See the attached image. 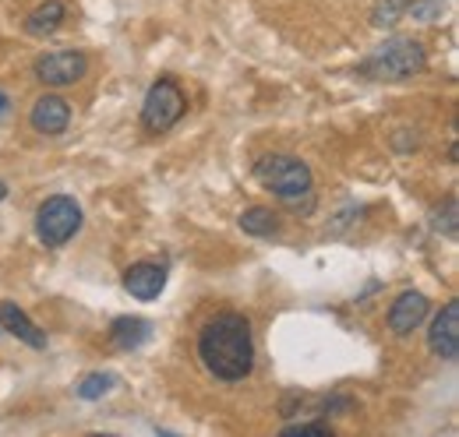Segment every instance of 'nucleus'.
<instances>
[{
  "label": "nucleus",
  "mask_w": 459,
  "mask_h": 437,
  "mask_svg": "<svg viewBox=\"0 0 459 437\" xmlns=\"http://www.w3.org/2000/svg\"><path fill=\"white\" fill-rule=\"evenodd\" d=\"M184 92H180V85L173 81V78H163V81H156L152 89H149V96H145V107H142V124H145V131H152V134H160V131H170L173 124L184 116Z\"/></svg>",
  "instance_id": "39448f33"
},
{
  "label": "nucleus",
  "mask_w": 459,
  "mask_h": 437,
  "mask_svg": "<svg viewBox=\"0 0 459 437\" xmlns=\"http://www.w3.org/2000/svg\"><path fill=\"white\" fill-rule=\"evenodd\" d=\"M110 335H114V342L120 349H138L152 335V328H149V321H142V318H117Z\"/></svg>",
  "instance_id": "ddd939ff"
},
{
  "label": "nucleus",
  "mask_w": 459,
  "mask_h": 437,
  "mask_svg": "<svg viewBox=\"0 0 459 437\" xmlns=\"http://www.w3.org/2000/svg\"><path fill=\"white\" fill-rule=\"evenodd\" d=\"M255 176L273 191V194H280V198H304L307 191H311V169L300 163V159H293V156H262L258 163H255Z\"/></svg>",
  "instance_id": "7ed1b4c3"
},
{
  "label": "nucleus",
  "mask_w": 459,
  "mask_h": 437,
  "mask_svg": "<svg viewBox=\"0 0 459 437\" xmlns=\"http://www.w3.org/2000/svg\"><path fill=\"white\" fill-rule=\"evenodd\" d=\"M78 226H82V209H78V201L67 198V194L47 198V201L39 205V212H36V233H39V240H43L47 247L67 244V240L78 233Z\"/></svg>",
  "instance_id": "20e7f679"
},
{
  "label": "nucleus",
  "mask_w": 459,
  "mask_h": 437,
  "mask_svg": "<svg viewBox=\"0 0 459 437\" xmlns=\"http://www.w3.org/2000/svg\"><path fill=\"white\" fill-rule=\"evenodd\" d=\"M114 384H117V374H89L85 381L78 384V398H89V402L92 398H103Z\"/></svg>",
  "instance_id": "dca6fc26"
},
{
  "label": "nucleus",
  "mask_w": 459,
  "mask_h": 437,
  "mask_svg": "<svg viewBox=\"0 0 459 437\" xmlns=\"http://www.w3.org/2000/svg\"><path fill=\"white\" fill-rule=\"evenodd\" d=\"M85 71H89V60L85 54H74V50H60V54H47L36 60V78L54 89L74 85L78 78H85Z\"/></svg>",
  "instance_id": "423d86ee"
},
{
  "label": "nucleus",
  "mask_w": 459,
  "mask_h": 437,
  "mask_svg": "<svg viewBox=\"0 0 459 437\" xmlns=\"http://www.w3.org/2000/svg\"><path fill=\"white\" fill-rule=\"evenodd\" d=\"M428 318V296L424 293H403L400 300H393L389 307V328L393 335H410L413 328H420V321Z\"/></svg>",
  "instance_id": "1a4fd4ad"
},
{
  "label": "nucleus",
  "mask_w": 459,
  "mask_h": 437,
  "mask_svg": "<svg viewBox=\"0 0 459 437\" xmlns=\"http://www.w3.org/2000/svg\"><path fill=\"white\" fill-rule=\"evenodd\" d=\"M435 229H442L446 236H456V198L446 201V218L442 212H435Z\"/></svg>",
  "instance_id": "6ab92c4d"
},
{
  "label": "nucleus",
  "mask_w": 459,
  "mask_h": 437,
  "mask_svg": "<svg viewBox=\"0 0 459 437\" xmlns=\"http://www.w3.org/2000/svg\"><path fill=\"white\" fill-rule=\"evenodd\" d=\"M167 286V269L156 265V261H138L124 272V289L134 296V300H156Z\"/></svg>",
  "instance_id": "6e6552de"
},
{
  "label": "nucleus",
  "mask_w": 459,
  "mask_h": 437,
  "mask_svg": "<svg viewBox=\"0 0 459 437\" xmlns=\"http://www.w3.org/2000/svg\"><path fill=\"white\" fill-rule=\"evenodd\" d=\"M0 325L7 328L14 338H22L25 346H32V349H43V346H47V335L32 325V321H29V314H25L22 307H14L11 300H7V304H0Z\"/></svg>",
  "instance_id": "9b49d317"
},
{
  "label": "nucleus",
  "mask_w": 459,
  "mask_h": 437,
  "mask_svg": "<svg viewBox=\"0 0 459 437\" xmlns=\"http://www.w3.org/2000/svg\"><path fill=\"white\" fill-rule=\"evenodd\" d=\"M428 67V54L417 39H406V36H396V39H385L382 47H375L368 60L360 64V74L375 78V81H406L413 74H420Z\"/></svg>",
  "instance_id": "f03ea898"
},
{
  "label": "nucleus",
  "mask_w": 459,
  "mask_h": 437,
  "mask_svg": "<svg viewBox=\"0 0 459 437\" xmlns=\"http://www.w3.org/2000/svg\"><path fill=\"white\" fill-rule=\"evenodd\" d=\"M4 198H7V184L0 180V201H4Z\"/></svg>",
  "instance_id": "aec40b11"
},
{
  "label": "nucleus",
  "mask_w": 459,
  "mask_h": 437,
  "mask_svg": "<svg viewBox=\"0 0 459 437\" xmlns=\"http://www.w3.org/2000/svg\"><path fill=\"white\" fill-rule=\"evenodd\" d=\"M29 120H32V127L39 134H64L67 124H71V107L60 96H39L32 113H29Z\"/></svg>",
  "instance_id": "9d476101"
},
{
  "label": "nucleus",
  "mask_w": 459,
  "mask_h": 437,
  "mask_svg": "<svg viewBox=\"0 0 459 437\" xmlns=\"http://www.w3.org/2000/svg\"><path fill=\"white\" fill-rule=\"evenodd\" d=\"M406 4H410V0H378V4H375V14H371L375 25H378V29L396 25L403 18V11H406Z\"/></svg>",
  "instance_id": "f3484780"
},
{
  "label": "nucleus",
  "mask_w": 459,
  "mask_h": 437,
  "mask_svg": "<svg viewBox=\"0 0 459 437\" xmlns=\"http://www.w3.org/2000/svg\"><path fill=\"white\" fill-rule=\"evenodd\" d=\"M4 109H7V99H4V96H0V113H4Z\"/></svg>",
  "instance_id": "412c9836"
},
{
  "label": "nucleus",
  "mask_w": 459,
  "mask_h": 437,
  "mask_svg": "<svg viewBox=\"0 0 459 437\" xmlns=\"http://www.w3.org/2000/svg\"><path fill=\"white\" fill-rule=\"evenodd\" d=\"M442 11H446L442 0H410L406 11H403V18H413V21H435V18H442Z\"/></svg>",
  "instance_id": "2eb2a0df"
},
{
  "label": "nucleus",
  "mask_w": 459,
  "mask_h": 437,
  "mask_svg": "<svg viewBox=\"0 0 459 437\" xmlns=\"http://www.w3.org/2000/svg\"><path fill=\"white\" fill-rule=\"evenodd\" d=\"M428 346L442 360H456L459 353V300H449L428 328Z\"/></svg>",
  "instance_id": "0eeeda50"
},
{
  "label": "nucleus",
  "mask_w": 459,
  "mask_h": 437,
  "mask_svg": "<svg viewBox=\"0 0 459 437\" xmlns=\"http://www.w3.org/2000/svg\"><path fill=\"white\" fill-rule=\"evenodd\" d=\"M64 18H67L64 0H47V4H39V7L25 18V32H29V36H54L60 25H64Z\"/></svg>",
  "instance_id": "f8f14e48"
},
{
  "label": "nucleus",
  "mask_w": 459,
  "mask_h": 437,
  "mask_svg": "<svg viewBox=\"0 0 459 437\" xmlns=\"http://www.w3.org/2000/svg\"><path fill=\"white\" fill-rule=\"evenodd\" d=\"M198 356L220 381H244L255 367V342L244 314H216L198 335Z\"/></svg>",
  "instance_id": "f257e3e1"
},
{
  "label": "nucleus",
  "mask_w": 459,
  "mask_h": 437,
  "mask_svg": "<svg viewBox=\"0 0 459 437\" xmlns=\"http://www.w3.org/2000/svg\"><path fill=\"white\" fill-rule=\"evenodd\" d=\"M287 437H329L333 427L329 424H293V427H283Z\"/></svg>",
  "instance_id": "a211bd4d"
},
{
  "label": "nucleus",
  "mask_w": 459,
  "mask_h": 437,
  "mask_svg": "<svg viewBox=\"0 0 459 437\" xmlns=\"http://www.w3.org/2000/svg\"><path fill=\"white\" fill-rule=\"evenodd\" d=\"M240 229L251 233V236H273V233H280V218H276L273 209L255 205V209H247V212L240 216Z\"/></svg>",
  "instance_id": "4468645a"
}]
</instances>
